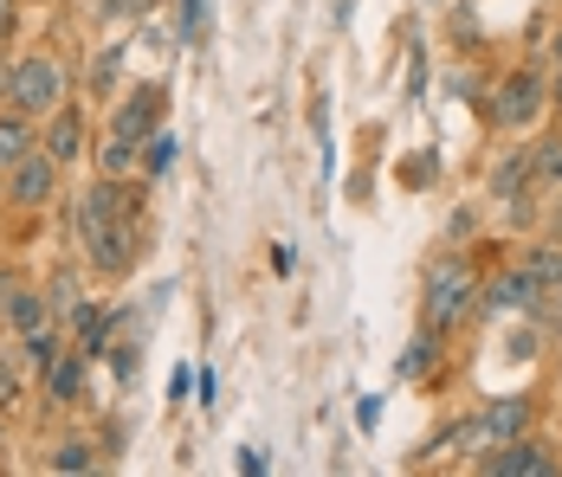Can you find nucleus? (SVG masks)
Segmentation results:
<instances>
[{
  "instance_id": "nucleus-1",
  "label": "nucleus",
  "mask_w": 562,
  "mask_h": 477,
  "mask_svg": "<svg viewBox=\"0 0 562 477\" xmlns=\"http://www.w3.org/2000/svg\"><path fill=\"white\" fill-rule=\"evenodd\" d=\"M472 310H479V284H472L465 259H459V252L434 259V271H427V304H420L427 329H434V336H452Z\"/></svg>"
},
{
  "instance_id": "nucleus-2",
  "label": "nucleus",
  "mask_w": 562,
  "mask_h": 477,
  "mask_svg": "<svg viewBox=\"0 0 562 477\" xmlns=\"http://www.w3.org/2000/svg\"><path fill=\"white\" fill-rule=\"evenodd\" d=\"M7 104L26 110L33 123L53 116V110H65V65L46 58V53H26L20 65H13V91H7Z\"/></svg>"
},
{
  "instance_id": "nucleus-3",
  "label": "nucleus",
  "mask_w": 562,
  "mask_h": 477,
  "mask_svg": "<svg viewBox=\"0 0 562 477\" xmlns=\"http://www.w3.org/2000/svg\"><path fill=\"white\" fill-rule=\"evenodd\" d=\"M543 110H550V84L537 71H510L505 84L492 91V123L498 129H530Z\"/></svg>"
},
{
  "instance_id": "nucleus-4",
  "label": "nucleus",
  "mask_w": 562,
  "mask_h": 477,
  "mask_svg": "<svg viewBox=\"0 0 562 477\" xmlns=\"http://www.w3.org/2000/svg\"><path fill=\"white\" fill-rule=\"evenodd\" d=\"M7 201L20 213H46L58 201V161L46 149H33L26 161H13L7 168Z\"/></svg>"
},
{
  "instance_id": "nucleus-5",
  "label": "nucleus",
  "mask_w": 562,
  "mask_h": 477,
  "mask_svg": "<svg viewBox=\"0 0 562 477\" xmlns=\"http://www.w3.org/2000/svg\"><path fill=\"white\" fill-rule=\"evenodd\" d=\"M136 252H143V219L136 213H123L104 232L85 239V259H91V271H104V277H123V271L136 265Z\"/></svg>"
},
{
  "instance_id": "nucleus-6",
  "label": "nucleus",
  "mask_w": 562,
  "mask_h": 477,
  "mask_svg": "<svg viewBox=\"0 0 562 477\" xmlns=\"http://www.w3.org/2000/svg\"><path fill=\"white\" fill-rule=\"evenodd\" d=\"M479 472L485 477H557V458H550V445L543 439H498V452L492 458H479Z\"/></svg>"
},
{
  "instance_id": "nucleus-7",
  "label": "nucleus",
  "mask_w": 562,
  "mask_h": 477,
  "mask_svg": "<svg viewBox=\"0 0 562 477\" xmlns=\"http://www.w3.org/2000/svg\"><path fill=\"white\" fill-rule=\"evenodd\" d=\"M162 110H169V91L162 84H136L111 116V136H130V143H149L162 129Z\"/></svg>"
},
{
  "instance_id": "nucleus-8",
  "label": "nucleus",
  "mask_w": 562,
  "mask_h": 477,
  "mask_svg": "<svg viewBox=\"0 0 562 477\" xmlns=\"http://www.w3.org/2000/svg\"><path fill=\"white\" fill-rule=\"evenodd\" d=\"M123 213H130V194H123V181L98 174V181L78 194V246H85L91 232H104L111 219H123Z\"/></svg>"
},
{
  "instance_id": "nucleus-9",
  "label": "nucleus",
  "mask_w": 562,
  "mask_h": 477,
  "mask_svg": "<svg viewBox=\"0 0 562 477\" xmlns=\"http://www.w3.org/2000/svg\"><path fill=\"white\" fill-rule=\"evenodd\" d=\"M479 297H485V310H492V317H505V310H537V297H543V291H537V277H530V271L517 265V271H505V277H492Z\"/></svg>"
},
{
  "instance_id": "nucleus-10",
  "label": "nucleus",
  "mask_w": 562,
  "mask_h": 477,
  "mask_svg": "<svg viewBox=\"0 0 562 477\" xmlns=\"http://www.w3.org/2000/svg\"><path fill=\"white\" fill-rule=\"evenodd\" d=\"M530 400L524 394H498V400H485V413H479V425H485V439H517V432H530Z\"/></svg>"
},
{
  "instance_id": "nucleus-11",
  "label": "nucleus",
  "mask_w": 562,
  "mask_h": 477,
  "mask_svg": "<svg viewBox=\"0 0 562 477\" xmlns=\"http://www.w3.org/2000/svg\"><path fill=\"white\" fill-rule=\"evenodd\" d=\"M0 310H7V322H13L20 336H33V329H46V322H53V297H46V291H33V284H13Z\"/></svg>"
},
{
  "instance_id": "nucleus-12",
  "label": "nucleus",
  "mask_w": 562,
  "mask_h": 477,
  "mask_svg": "<svg viewBox=\"0 0 562 477\" xmlns=\"http://www.w3.org/2000/svg\"><path fill=\"white\" fill-rule=\"evenodd\" d=\"M40 143H46V156H53L58 168L85 156V123H78V110H53V116H46V136H40Z\"/></svg>"
},
{
  "instance_id": "nucleus-13",
  "label": "nucleus",
  "mask_w": 562,
  "mask_h": 477,
  "mask_svg": "<svg viewBox=\"0 0 562 477\" xmlns=\"http://www.w3.org/2000/svg\"><path fill=\"white\" fill-rule=\"evenodd\" d=\"M33 143H40V136H33V116L7 104V110H0V174H7L13 161H26V156H33Z\"/></svg>"
},
{
  "instance_id": "nucleus-14",
  "label": "nucleus",
  "mask_w": 562,
  "mask_h": 477,
  "mask_svg": "<svg viewBox=\"0 0 562 477\" xmlns=\"http://www.w3.org/2000/svg\"><path fill=\"white\" fill-rule=\"evenodd\" d=\"M98 174H143V143H130V136H111V143H98Z\"/></svg>"
},
{
  "instance_id": "nucleus-15",
  "label": "nucleus",
  "mask_w": 562,
  "mask_h": 477,
  "mask_svg": "<svg viewBox=\"0 0 562 477\" xmlns=\"http://www.w3.org/2000/svg\"><path fill=\"white\" fill-rule=\"evenodd\" d=\"M524 188H537V174H530V149L524 156H510V161H498V174H492V201H524Z\"/></svg>"
},
{
  "instance_id": "nucleus-16",
  "label": "nucleus",
  "mask_w": 562,
  "mask_h": 477,
  "mask_svg": "<svg viewBox=\"0 0 562 477\" xmlns=\"http://www.w3.org/2000/svg\"><path fill=\"white\" fill-rule=\"evenodd\" d=\"M78 394H85V355L71 349L46 368V400H78Z\"/></svg>"
},
{
  "instance_id": "nucleus-17",
  "label": "nucleus",
  "mask_w": 562,
  "mask_h": 477,
  "mask_svg": "<svg viewBox=\"0 0 562 477\" xmlns=\"http://www.w3.org/2000/svg\"><path fill=\"white\" fill-rule=\"evenodd\" d=\"M530 174H537V188H562V129L530 143Z\"/></svg>"
},
{
  "instance_id": "nucleus-18",
  "label": "nucleus",
  "mask_w": 562,
  "mask_h": 477,
  "mask_svg": "<svg viewBox=\"0 0 562 477\" xmlns=\"http://www.w3.org/2000/svg\"><path fill=\"white\" fill-rule=\"evenodd\" d=\"M434 362H440V336L427 329V336H414V342H407V355L394 362V374H401V381H420V374L434 368Z\"/></svg>"
},
{
  "instance_id": "nucleus-19",
  "label": "nucleus",
  "mask_w": 562,
  "mask_h": 477,
  "mask_svg": "<svg viewBox=\"0 0 562 477\" xmlns=\"http://www.w3.org/2000/svg\"><path fill=\"white\" fill-rule=\"evenodd\" d=\"M20 349H26V368H53L58 355H65V342H58V329L46 322V329H33V336H20Z\"/></svg>"
},
{
  "instance_id": "nucleus-20",
  "label": "nucleus",
  "mask_w": 562,
  "mask_h": 477,
  "mask_svg": "<svg viewBox=\"0 0 562 477\" xmlns=\"http://www.w3.org/2000/svg\"><path fill=\"white\" fill-rule=\"evenodd\" d=\"M53 472H98V445L91 439H65L53 452Z\"/></svg>"
},
{
  "instance_id": "nucleus-21",
  "label": "nucleus",
  "mask_w": 562,
  "mask_h": 477,
  "mask_svg": "<svg viewBox=\"0 0 562 477\" xmlns=\"http://www.w3.org/2000/svg\"><path fill=\"white\" fill-rule=\"evenodd\" d=\"M175 149H181V143H175L169 129H156V136H149V149H143V181L169 174V168H175Z\"/></svg>"
},
{
  "instance_id": "nucleus-22",
  "label": "nucleus",
  "mask_w": 562,
  "mask_h": 477,
  "mask_svg": "<svg viewBox=\"0 0 562 477\" xmlns=\"http://www.w3.org/2000/svg\"><path fill=\"white\" fill-rule=\"evenodd\" d=\"M524 271L537 277V291H562V252H550V246H537V252L524 259Z\"/></svg>"
},
{
  "instance_id": "nucleus-23",
  "label": "nucleus",
  "mask_w": 562,
  "mask_h": 477,
  "mask_svg": "<svg viewBox=\"0 0 562 477\" xmlns=\"http://www.w3.org/2000/svg\"><path fill=\"white\" fill-rule=\"evenodd\" d=\"M116 65H123V46H111V53H104L98 65H91V84H98V91H104V84L116 78Z\"/></svg>"
},
{
  "instance_id": "nucleus-24",
  "label": "nucleus",
  "mask_w": 562,
  "mask_h": 477,
  "mask_svg": "<svg viewBox=\"0 0 562 477\" xmlns=\"http://www.w3.org/2000/svg\"><path fill=\"white\" fill-rule=\"evenodd\" d=\"M149 0H98V20H130V13H143Z\"/></svg>"
},
{
  "instance_id": "nucleus-25",
  "label": "nucleus",
  "mask_w": 562,
  "mask_h": 477,
  "mask_svg": "<svg viewBox=\"0 0 562 477\" xmlns=\"http://www.w3.org/2000/svg\"><path fill=\"white\" fill-rule=\"evenodd\" d=\"M13 26H20V0H0V46L13 39Z\"/></svg>"
},
{
  "instance_id": "nucleus-26",
  "label": "nucleus",
  "mask_w": 562,
  "mask_h": 477,
  "mask_svg": "<svg viewBox=\"0 0 562 477\" xmlns=\"http://www.w3.org/2000/svg\"><path fill=\"white\" fill-rule=\"evenodd\" d=\"M266 465H272V458H266V452H252V445H246V452H239V472H246V477H259V472H266Z\"/></svg>"
},
{
  "instance_id": "nucleus-27",
  "label": "nucleus",
  "mask_w": 562,
  "mask_h": 477,
  "mask_svg": "<svg viewBox=\"0 0 562 477\" xmlns=\"http://www.w3.org/2000/svg\"><path fill=\"white\" fill-rule=\"evenodd\" d=\"M7 91H13V65L0 58V104H7Z\"/></svg>"
},
{
  "instance_id": "nucleus-28",
  "label": "nucleus",
  "mask_w": 562,
  "mask_h": 477,
  "mask_svg": "<svg viewBox=\"0 0 562 477\" xmlns=\"http://www.w3.org/2000/svg\"><path fill=\"white\" fill-rule=\"evenodd\" d=\"M550 104L562 110V65H557V78H550Z\"/></svg>"
},
{
  "instance_id": "nucleus-29",
  "label": "nucleus",
  "mask_w": 562,
  "mask_h": 477,
  "mask_svg": "<svg viewBox=\"0 0 562 477\" xmlns=\"http://www.w3.org/2000/svg\"><path fill=\"white\" fill-rule=\"evenodd\" d=\"M550 53H557V65H562V26H557V39H550Z\"/></svg>"
}]
</instances>
